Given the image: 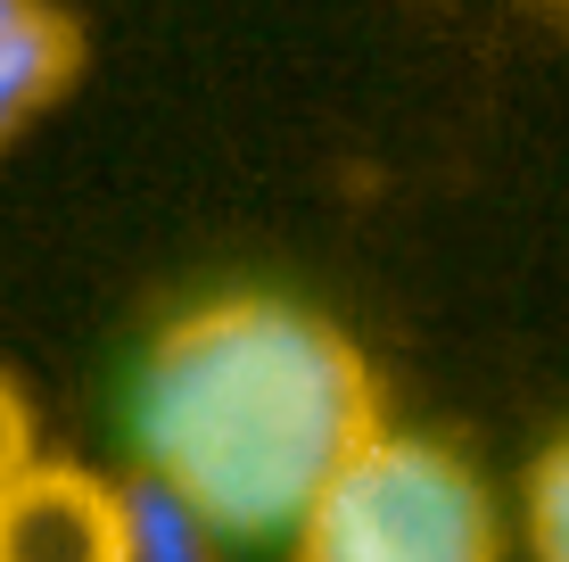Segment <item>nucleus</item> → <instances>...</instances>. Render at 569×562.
Masks as SVG:
<instances>
[{"label":"nucleus","instance_id":"obj_7","mask_svg":"<svg viewBox=\"0 0 569 562\" xmlns=\"http://www.w3.org/2000/svg\"><path fill=\"white\" fill-rule=\"evenodd\" d=\"M26 463H33V414H26V397L0 381V489H9Z\"/></svg>","mask_w":569,"mask_h":562},{"label":"nucleus","instance_id":"obj_4","mask_svg":"<svg viewBox=\"0 0 569 562\" xmlns=\"http://www.w3.org/2000/svg\"><path fill=\"white\" fill-rule=\"evenodd\" d=\"M74 67H83V42H74V26L50 9V0L26 17V26L0 33V149L74 83Z\"/></svg>","mask_w":569,"mask_h":562},{"label":"nucleus","instance_id":"obj_2","mask_svg":"<svg viewBox=\"0 0 569 562\" xmlns=\"http://www.w3.org/2000/svg\"><path fill=\"white\" fill-rule=\"evenodd\" d=\"M503 546L512 521L496 480L462 447L397 422H380L289 530L298 562H503Z\"/></svg>","mask_w":569,"mask_h":562},{"label":"nucleus","instance_id":"obj_8","mask_svg":"<svg viewBox=\"0 0 569 562\" xmlns=\"http://www.w3.org/2000/svg\"><path fill=\"white\" fill-rule=\"evenodd\" d=\"M33 9H42V0H0V33H9V26H26Z\"/></svg>","mask_w":569,"mask_h":562},{"label":"nucleus","instance_id":"obj_3","mask_svg":"<svg viewBox=\"0 0 569 562\" xmlns=\"http://www.w3.org/2000/svg\"><path fill=\"white\" fill-rule=\"evenodd\" d=\"M0 562H124V480L33 455L0 489Z\"/></svg>","mask_w":569,"mask_h":562},{"label":"nucleus","instance_id":"obj_5","mask_svg":"<svg viewBox=\"0 0 569 562\" xmlns=\"http://www.w3.org/2000/svg\"><path fill=\"white\" fill-rule=\"evenodd\" d=\"M124 562H223V538L173 489H157V480L132 472L124 480Z\"/></svg>","mask_w":569,"mask_h":562},{"label":"nucleus","instance_id":"obj_6","mask_svg":"<svg viewBox=\"0 0 569 562\" xmlns=\"http://www.w3.org/2000/svg\"><path fill=\"white\" fill-rule=\"evenodd\" d=\"M520 554L528 562H569V431H553L520 472Z\"/></svg>","mask_w":569,"mask_h":562},{"label":"nucleus","instance_id":"obj_1","mask_svg":"<svg viewBox=\"0 0 569 562\" xmlns=\"http://www.w3.org/2000/svg\"><path fill=\"white\" fill-rule=\"evenodd\" d=\"M380 422V381L330 315L223 289L149 339L132 373V472L173 489L223 546H264L313 513Z\"/></svg>","mask_w":569,"mask_h":562}]
</instances>
